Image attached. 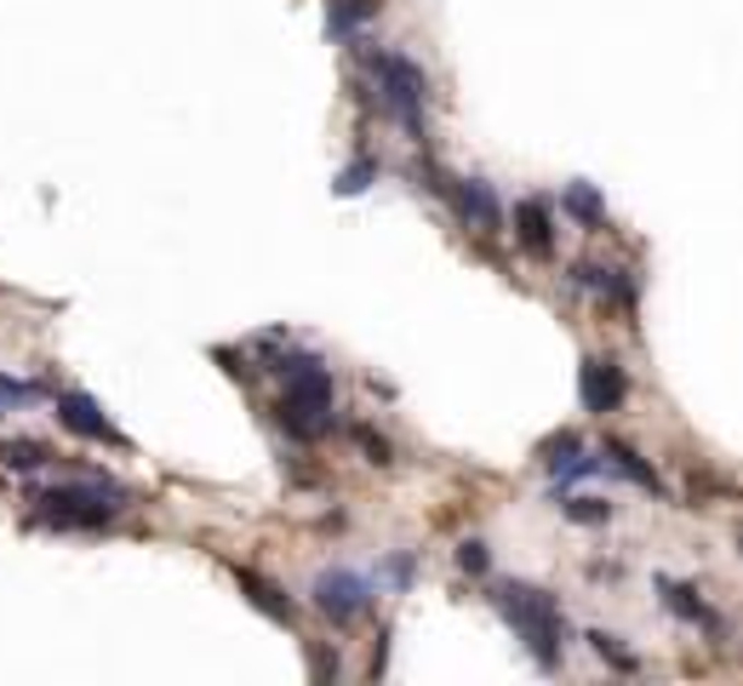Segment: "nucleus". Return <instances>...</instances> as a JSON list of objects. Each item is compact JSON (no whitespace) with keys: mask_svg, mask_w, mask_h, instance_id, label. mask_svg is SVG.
I'll return each instance as SVG.
<instances>
[{"mask_svg":"<svg viewBox=\"0 0 743 686\" xmlns=\"http://www.w3.org/2000/svg\"><path fill=\"white\" fill-rule=\"evenodd\" d=\"M492 606L509 618V629L526 641L537 670H560V652H567V618H560V606H555L549 590H537V583H498Z\"/></svg>","mask_w":743,"mask_h":686,"instance_id":"nucleus-1","label":"nucleus"},{"mask_svg":"<svg viewBox=\"0 0 743 686\" xmlns=\"http://www.w3.org/2000/svg\"><path fill=\"white\" fill-rule=\"evenodd\" d=\"M120 510H126V487H115L104 475L58 480V487L35 492V526H58V532H92Z\"/></svg>","mask_w":743,"mask_h":686,"instance_id":"nucleus-2","label":"nucleus"},{"mask_svg":"<svg viewBox=\"0 0 743 686\" xmlns=\"http://www.w3.org/2000/svg\"><path fill=\"white\" fill-rule=\"evenodd\" d=\"M361 58L378 81V104L390 109L406 132L423 143V104H429V74L406 58V53H390V46H367L361 40Z\"/></svg>","mask_w":743,"mask_h":686,"instance_id":"nucleus-3","label":"nucleus"},{"mask_svg":"<svg viewBox=\"0 0 743 686\" xmlns=\"http://www.w3.org/2000/svg\"><path fill=\"white\" fill-rule=\"evenodd\" d=\"M280 406H275V418L287 423V435L292 441H321L326 429H332V372L326 361H310V367H298L280 377Z\"/></svg>","mask_w":743,"mask_h":686,"instance_id":"nucleus-4","label":"nucleus"},{"mask_svg":"<svg viewBox=\"0 0 743 686\" xmlns=\"http://www.w3.org/2000/svg\"><path fill=\"white\" fill-rule=\"evenodd\" d=\"M310 595H315V606L332 624H355L372 606V583L361 572H349V567H332V572H321L310 583Z\"/></svg>","mask_w":743,"mask_h":686,"instance_id":"nucleus-5","label":"nucleus"},{"mask_svg":"<svg viewBox=\"0 0 743 686\" xmlns=\"http://www.w3.org/2000/svg\"><path fill=\"white\" fill-rule=\"evenodd\" d=\"M624 395H629V377H624L618 361L589 354V361L578 367V400H583V412L606 418V412H618V406H624Z\"/></svg>","mask_w":743,"mask_h":686,"instance_id":"nucleus-6","label":"nucleus"},{"mask_svg":"<svg viewBox=\"0 0 743 686\" xmlns=\"http://www.w3.org/2000/svg\"><path fill=\"white\" fill-rule=\"evenodd\" d=\"M441 189L452 195V207H457V218H464L469 229H480V235H503V207H498V195H492V184L486 177H441Z\"/></svg>","mask_w":743,"mask_h":686,"instance_id":"nucleus-7","label":"nucleus"},{"mask_svg":"<svg viewBox=\"0 0 743 686\" xmlns=\"http://www.w3.org/2000/svg\"><path fill=\"white\" fill-rule=\"evenodd\" d=\"M58 423H63V429H74V435H81V441L126 446V441H120V429L104 418V406H97L92 395H81V389H63V395H58Z\"/></svg>","mask_w":743,"mask_h":686,"instance_id":"nucleus-8","label":"nucleus"},{"mask_svg":"<svg viewBox=\"0 0 743 686\" xmlns=\"http://www.w3.org/2000/svg\"><path fill=\"white\" fill-rule=\"evenodd\" d=\"M544 464H549L555 492H560V487H572V480L595 475V469H601V457H589V452L578 446V435H555V441L544 446Z\"/></svg>","mask_w":743,"mask_h":686,"instance_id":"nucleus-9","label":"nucleus"},{"mask_svg":"<svg viewBox=\"0 0 743 686\" xmlns=\"http://www.w3.org/2000/svg\"><path fill=\"white\" fill-rule=\"evenodd\" d=\"M515 235H521V246L532 252V258H549V252H555V212H549V200H521V207H515Z\"/></svg>","mask_w":743,"mask_h":686,"instance_id":"nucleus-10","label":"nucleus"},{"mask_svg":"<svg viewBox=\"0 0 743 686\" xmlns=\"http://www.w3.org/2000/svg\"><path fill=\"white\" fill-rule=\"evenodd\" d=\"M235 583H241V590H246V601L258 606V613H269L275 624H292V595H280V590H275L269 578H258V572H252V567H235Z\"/></svg>","mask_w":743,"mask_h":686,"instance_id":"nucleus-11","label":"nucleus"},{"mask_svg":"<svg viewBox=\"0 0 743 686\" xmlns=\"http://www.w3.org/2000/svg\"><path fill=\"white\" fill-rule=\"evenodd\" d=\"M372 18H378V0H326V35L332 40H349Z\"/></svg>","mask_w":743,"mask_h":686,"instance_id":"nucleus-12","label":"nucleus"},{"mask_svg":"<svg viewBox=\"0 0 743 686\" xmlns=\"http://www.w3.org/2000/svg\"><path fill=\"white\" fill-rule=\"evenodd\" d=\"M560 212H567L572 223H583V229H601L606 223V200L595 195V184H567V189H560Z\"/></svg>","mask_w":743,"mask_h":686,"instance_id":"nucleus-13","label":"nucleus"},{"mask_svg":"<svg viewBox=\"0 0 743 686\" xmlns=\"http://www.w3.org/2000/svg\"><path fill=\"white\" fill-rule=\"evenodd\" d=\"M601 457H606V464L618 469V475H629L635 487H647V492H658V469H652V464H647V457H640L635 446H624V441H606V446H601Z\"/></svg>","mask_w":743,"mask_h":686,"instance_id":"nucleus-14","label":"nucleus"},{"mask_svg":"<svg viewBox=\"0 0 743 686\" xmlns=\"http://www.w3.org/2000/svg\"><path fill=\"white\" fill-rule=\"evenodd\" d=\"M572 281H578V287H589V292H601V298H618V303H629V298H635V287L624 281V269L578 264V269H572Z\"/></svg>","mask_w":743,"mask_h":686,"instance_id":"nucleus-15","label":"nucleus"},{"mask_svg":"<svg viewBox=\"0 0 743 686\" xmlns=\"http://www.w3.org/2000/svg\"><path fill=\"white\" fill-rule=\"evenodd\" d=\"M663 601H670V613H681L686 624H704V629H721V618H715V613H709V606H704L698 595H692V590H686V583H663Z\"/></svg>","mask_w":743,"mask_h":686,"instance_id":"nucleus-16","label":"nucleus"},{"mask_svg":"<svg viewBox=\"0 0 743 686\" xmlns=\"http://www.w3.org/2000/svg\"><path fill=\"white\" fill-rule=\"evenodd\" d=\"M0 464L18 469V475H30V469H46V464H53V452H46L40 441H0Z\"/></svg>","mask_w":743,"mask_h":686,"instance_id":"nucleus-17","label":"nucleus"},{"mask_svg":"<svg viewBox=\"0 0 743 686\" xmlns=\"http://www.w3.org/2000/svg\"><path fill=\"white\" fill-rule=\"evenodd\" d=\"M372 184H378V161H367V155H361V161H349L338 177H332V195H344V200H349V195H367Z\"/></svg>","mask_w":743,"mask_h":686,"instance_id":"nucleus-18","label":"nucleus"},{"mask_svg":"<svg viewBox=\"0 0 743 686\" xmlns=\"http://www.w3.org/2000/svg\"><path fill=\"white\" fill-rule=\"evenodd\" d=\"M35 395H40L35 384H23V377H7V372H0V418H7L12 406H30Z\"/></svg>","mask_w":743,"mask_h":686,"instance_id":"nucleus-19","label":"nucleus"},{"mask_svg":"<svg viewBox=\"0 0 743 686\" xmlns=\"http://www.w3.org/2000/svg\"><path fill=\"white\" fill-rule=\"evenodd\" d=\"M589 647H595V652L606 658V664H618V670H635V652H624V647H618V635L595 629V635H589Z\"/></svg>","mask_w":743,"mask_h":686,"instance_id":"nucleus-20","label":"nucleus"},{"mask_svg":"<svg viewBox=\"0 0 743 686\" xmlns=\"http://www.w3.org/2000/svg\"><path fill=\"white\" fill-rule=\"evenodd\" d=\"M572 521H583V526H595V521H606L612 515V503H601V498H572V503H560Z\"/></svg>","mask_w":743,"mask_h":686,"instance_id":"nucleus-21","label":"nucleus"},{"mask_svg":"<svg viewBox=\"0 0 743 686\" xmlns=\"http://www.w3.org/2000/svg\"><path fill=\"white\" fill-rule=\"evenodd\" d=\"M457 567L480 578L486 567H492V555H486V544H480V538H464V544H457Z\"/></svg>","mask_w":743,"mask_h":686,"instance_id":"nucleus-22","label":"nucleus"},{"mask_svg":"<svg viewBox=\"0 0 743 686\" xmlns=\"http://www.w3.org/2000/svg\"><path fill=\"white\" fill-rule=\"evenodd\" d=\"M355 446H361V452L372 457V464H390V441L372 435V429H355Z\"/></svg>","mask_w":743,"mask_h":686,"instance_id":"nucleus-23","label":"nucleus"},{"mask_svg":"<svg viewBox=\"0 0 743 686\" xmlns=\"http://www.w3.org/2000/svg\"><path fill=\"white\" fill-rule=\"evenodd\" d=\"M383 578H390V583H400V590H406V583H413V555H395V561L383 567Z\"/></svg>","mask_w":743,"mask_h":686,"instance_id":"nucleus-24","label":"nucleus"}]
</instances>
